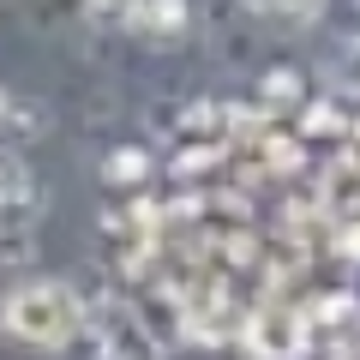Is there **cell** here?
<instances>
[{"label": "cell", "instance_id": "cell-1", "mask_svg": "<svg viewBox=\"0 0 360 360\" xmlns=\"http://www.w3.org/2000/svg\"><path fill=\"white\" fill-rule=\"evenodd\" d=\"M0 324H6L13 342L37 348V354H60V348H72L84 336V300H78V288L54 283V276H37V283L6 295Z\"/></svg>", "mask_w": 360, "mask_h": 360}, {"label": "cell", "instance_id": "cell-2", "mask_svg": "<svg viewBox=\"0 0 360 360\" xmlns=\"http://www.w3.org/2000/svg\"><path fill=\"white\" fill-rule=\"evenodd\" d=\"M246 348L258 360H300L307 354V312L295 300H264L246 319Z\"/></svg>", "mask_w": 360, "mask_h": 360}, {"label": "cell", "instance_id": "cell-3", "mask_svg": "<svg viewBox=\"0 0 360 360\" xmlns=\"http://www.w3.org/2000/svg\"><path fill=\"white\" fill-rule=\"evenodd\" d=\"M240 6L258 13V18H276V25H288V30L312 25V18L324 13V0H240Z\"/></svg>", "mask_w": 360, "mask_h": 360}, {"label": "cell", "instance_id": "cell-4", "mask_svg": "<svg viewBox=\"0 0 360 360\" xmlns=\"http://www.w3.org/2000/svg\"><path fill=\"white\" fill-rule=\"evenodd\" d=\"M144 174H150V156H144L139 144H120V150L103 162V180H108V186H139Z\"/></svg>", "mask_w": 360, "mask_h": 360}, {"label": "cell", "instance_id": "cell-5", "mask_svg": "<svg viewBox=\"0 0 360 360\" xmlns=\"http://www.w3.org/2000/svg\"><path fill=\"white\" fill-rule=\"evenodd\" d=\"M25 193H30V174H25V162H18L13 150H0V210L25 205Z\"/></svg>", "mask_w": 360, "mask_h": 360}, {"label": "cell", "instance_id": "cell-6", "mask_svg": "<svg viewBox=\"0 0 360 360\" xmlns=\"http://www.w3.org/2000/svg\"><path fill=\"white\" fill-rule=\"evenodd\" d=\"M264 103L300 108V72H264Z\"/></svg>", "mask_w": 360, "mask_h": 360}, {"label": "cell", "instance_id": "cell-7", "mask_svg": "<svg viewBox=\"0 0 360 360\" xmlns=\"http://www.w3.org/2000/svg\"><path fill=\"white\" fill-rule=\"evenodd\" d=\"M330 360H360V319L348 324L342 336H336V348H330Z\"/></svg>", "mask_w": 360, "mask_h": 360}, {"label": "cell", "instance_id": "cell-8", "mask_svg": "<svg viewBox=\"0 0 360 360\" xmlns=\"http://www.w3.org/2000/svg\"><path fill=\"white\" fill-rule=\"evenodd\" d=\"M348 78H354V90H360V49H354V60H348Z\"/></svg>", "mask_w": 360, "mask_h": 360}, {"label": "cell", "instance_id": "cell-9", "mask_svg": "<svg viewBox=\"0 0 360 360\" xmlns=\"http://www.w3.org/2000/svg\"><path fill=\"white\" fill-rule=\"evenodd\" d=\"M0 115H6V96H0Z\"/></svg>", "mask_w": 360, "mask_h": 360}, {"label": "cell", "instance_id": "cell-10", "mask_svg": "<svg viewBox=\"0 0 360 360\" xmlns=\"http://www.w3.org/2000/svg\"><path fill=\"white\" fill-rule=\"evenodd\" d=\"M354 6H360V0H354Z\"/></svg>", "mask_w": 360, "mask_h": 360}]
</instances>
